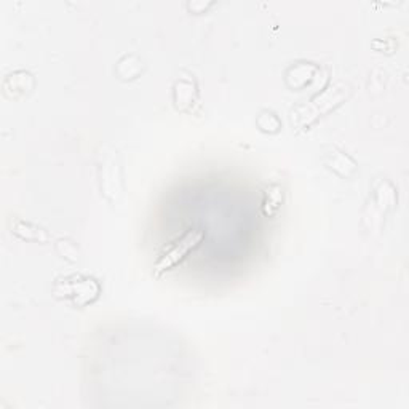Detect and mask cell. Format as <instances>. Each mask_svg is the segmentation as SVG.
I'll return each mask as SVG.
<instances>
[{"instance_id":"cell-2","label":"cell","mask_w":409,"mask_h":409,"mask_svg":"<svg viewBox=\"0 0 409 409\" xmlns=\"http://www.w3.org/2000/svg\"><path fill=\"white\" fill-rule=\"evenodd\" d=\"M281 205V189L278 186H272L266 191V200H264V211L267 216H273L278 211Z\"/></svg>"},{"instance_id":"cell-1","label":"cell","mask_w":409,"mask_h":409,"mask_svg":"<svg viewBox=\"0 0 409 409\" xmlns=\"http://www.w3.org/2000/svg\"><path fill=\"white\" fill-rule=\"evenodd\" d=\"M202 238H203V232L198 231V229L186 232L183 238L178 240L174 245H171L168 250L162 254V258L158 259V263L156 264L157 277L162 272L171 269L173 266H176L179 261H183L186 254L189 253L191 250H193V248H196L200 241H202Z\"/></svg>"}]
</instances>
